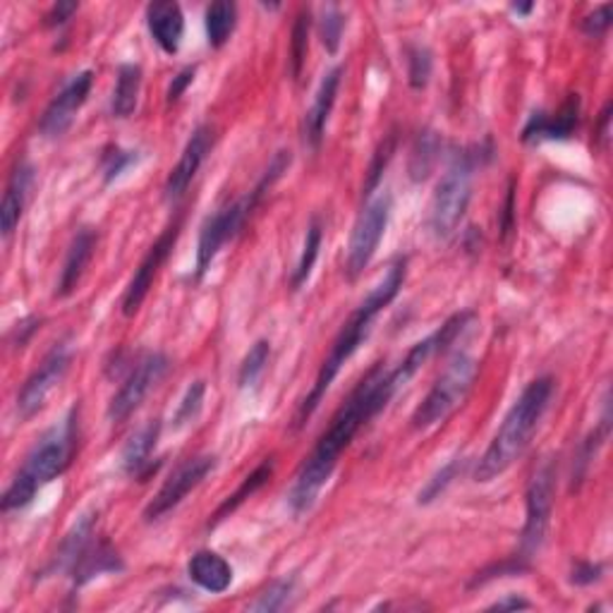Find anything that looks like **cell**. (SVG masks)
Instances as JSON below:
<instances>
[{"label": "cell", "mask_w": 613, "mask_h": 613, "mask_svg": "<svg viewBox=\"0 0 613 613\" xmlns=\"http://www.w3.org/2000/svg\"><path fill=\"white\" fill-rule=\"evenodd\" d=\"M405 381L400 377L398 369H386L384 365L374 367L365 379L357 384V389L350 393V398L335 412L329 429L321 434L315 450L299 468L291 494H287V504L293 512L303 516L319 498L323 484L331 480V474L341 460L343 450L353 444L357 432L372 422L379 412L386 410L393 396L403 389Z\"/></svg>", "instance_id": "6da1fadb"}, {"label": "cell", "mask_w": 613, "mask_h": 613, "mask_svg": "<svg viewBox=\"0 0 613 613\" xmlns=\"http://www.w3.org/2000/svg\"><path fill=\"white\" fill-rule=\"evenodd\" d=\"M405 276H408V261L405 259H396L393 264L389 267V271H386V276L372 287V291L367 293V297L362 299V303L357 305V309L343 323V329H341V333H338L329 357L323 359V365L319 369V377H317L315 386H311V391L307 393V398L303 400V405H299V410H297L295 429L305 427L307 420L315 415L319 403L323 400V396L329 393L331 384L335 381L338 372H341L345 362L357 353L359 345L367 341L374 319H377L381 311L389 307L393 299L398 297L400 287H403V283H405Z\"/></svg>", "instance_id": "7a4b0ae2"}, {"label": "cell", "mask_w": 613, "mask_h": 613, "mask_svg": "<svg viewBox=\"0 0 613 613\" xmlns=\"http://www.w3.org/2000/svg\"><path fill=\"white\" fill-rule=\"evenodd\" d=\"M552 377H540L524 386V391L508 410V415L504 417L490 448L484 450L478 468H474V480L492 482L516 465V460L528 450L537 427H540L544 412L549 403H552Z\"/></svg>", "instance_id": "3957f363"}, {"label": "cell", "mask_w": 613, "mask_h": 613, "mask_svg": "<svg viewBox=\"0 0 613 613\" xmlns=\"http://www.w3.org/2000/svg\"><path fill=\"white\" fill-rule=\"evenodd\" d=\"M78 429H80V410L72 408L66 420L48 429L39 441L34 444L30 456L24 458L15 480L3 494V510H22L27 508L34 496L46 484L58 480L70 468L74 448H78Z\"/></svg>", "instance_id": "277c9868"}, {"label": "cell", "mask_w": 613, "mask_h": 613, "mask_svg": "<svg viewBox=\"0 0 613 613\" xmlns=\"http://www.w3.org/2000/svg\"><path fill=\"white\" fill-rule=\"evenodd\" d=\"M293 156L291 152H279L273 156L271 166L267 168V173L261 175V180L257 182V187L249 194H245L237 202L219 209L214 216H209L202 225V233H199V245H197V279H202L204 273L214 264V259L219 257L221 247L233 240V237L240 233L243 225L247 223V219L252 216V211L257 209L259 199L264 197L267 190H271L273 182L283 178V173L291 168Z\"/></svg>", "instance_id": "5b68a950"}, {"label": "cell", "mask_w": 613, "mask_h": 613, "mask_svg": "<svg viewBox=\"0 0 613 613\" xmlns=\"http://www.w3.org/2000/svg\"><path fill=\"white\" fill-rule=\"evenodd\" d=\"M478 166V149H474V152L458 154L441 175L439 185H436L429 207V231L434 233V237H439V240H446V237L453 235L460 221L465 219Z\"/></svg>", "instance_id": "8992f818"}, {"label": "cell", "mask_w": 613, "mask_h": 613, "mask_svg": "<svg viewBox=\"0 0 613 613\" xmlns=\"http://www.w3.org/2000/svg\"><path fill=\"white\" fill-rule=\"evenodd\" d=\"M478 372H480L478 362L465 353H460L450 359L446 372L436 379L432 391L422 400L420 408L415 410V415H412V427L429 429L434 424L444 422L450 412L468 398L474 379H478Z\"/></svg>", "instance_id": "52a82bcc"}, {"label": "cell", "mask_w": 613, "mask_h": 613, "mask_svg": "<svg viewBox=\"0 0 613 613\" xmlns=\"http://www.w3.org/2000/svg\"><path fill=\"white\" fill-rule=\"evenodd\" d=\"M391 209H393V197L389 192L369 197L365 207H362L359 216L353 225V233H350V240H347L345 276L350 281H355L359 273L369 267L374 255H377L381 237H384L386 228H389Z\"/></svg>", "instance_id": "ba28073f"}, {"label": "cell", "mask_w": 613, "mask_h": 613, "mask_svg": "<svg viewBox=\"0 0 613 613\" xmlns=\"http://www.w3.org/2000/svg\"><path fill=\"white\" fill-rule=\"evenodd\" d=\"M554 482H556V472L552 462H544L530 480L528 518H524L520 554H518L522 563H528L537 552H540L546 540L549 522H552V510H554Z\"/></svg>", "instance_id": "9c48e42d"}, {"label": "cell", "mask_w": 613, "mask_h": 613, "mask_svg": "<svg viewBox=\"0 0 613 613\" xmlns=\"http://www.w3.org/2000/svg\"><path fill=\"white\" fill-rule=\"evenodd\" d=\"M170 362L164 353H149L144 355L137 367L130 372V377L118 389V393L110 398L108 403V420L110 422H125L132 412L144 403L149 391L166 377Z\"/></svg>", "instance_id": "30bf717a"}, {"label": "cell", "mask_w": 613, "mask_h": 613, "mask_svg": "<svg viewBox=\"0 0 613 613\" xmlns=\"http://www.w3.org/2000/svg\"><path fill=\"white\" fill-rule=\"evenodd\" d=\"M214 468H216L214 456H197L192 460H185L182 465L164 482L158 494L152 498V504L146 506L144 520L156 522L164 516H168L173 508H178L185 502L187 494L197 490V486L202 484L211 472H214Z\"/></svg>", "instance_id": "8fae6325"}, {"label": "cell", "mask_w": 613, "mask_h": 613, "mask_svg": "<svg viewBox=\"0 0 613 613\" xmlns=\"http://www.w3.org/2000/svg\"><path fill=\"white\" fill-rule=\"evenodd\" d=\"M70 345L68 343H58L51 353L44 357V362L39 365L32 377L24 381L22 391L17 393V415L20 420H30L39 412L46 403V398L54 393L56 386L66 379V374L70 369Z\"/></svg>", "instance_id": "7c38bea8"}, {"label": "cell", "mask_w": 613, "mask_h": 613, "mask_svg": "<svg viewBox=\"0 0 613 613\" xmlns=\"http://www.w3.org/2000/svg\"><path fill=\"white\" fill-rule=\"evenodd\" d=\"M180 228H182V219L178 216L164 233L158 235V240L152 245V249H149L146 257L142 259L140 269L134 271L132 281L128 283V287H125V295H122V303H120L125 317H134L137 311H140L149 291H152L158 269L164 267V261L170 257L175 243H178Z\"/></svg>", "instance_id": "4fadbf2b"}, {"label": "cell", "mask_w": 613, "mask_h": 613, "mask_svg": "<svg viewBox=\"0 0 613 613\" xmlns=\"http://www.w3.org/2000/svg\"><path fill=\"white\" fill-rule=\"evenodd\" d=\"M92 84H94V72L92 70H84L80 74H74V78L66 86H62L58 96L44 110V116L39 120V132L44 137L66 134L70 130L74 116H78V110L84 106L86 96H90Z\"/></svg>", "instance_id": "5bb4252c"}, {"label": "cell", "mask_w": 613, "mask_h": 613, "mask_svg": "<svg viewBox=\"0 0 613 613\" xmlns=\"http://www.w3.org/2000/svg\"><path fill=\"white\" fill-rule=\"evenodd\" d=\"M472 321H474L472 311H460V315L450 317L439 331H434L432 335L424 338V341L412 345V350L405 355V359L396 367L400 377H403V381L408 384L424 365H427L429 359L446 353V350L456 343V338L462 331H465Z\"/></svg>", "instance_id": "9a60e30c"}, {"label": "cell", "mask_w": 613, "mask_h": 613, "mask_svg": "<svg viewBox=\"0 0 613 613\" xmlns=\"http://www.w3.org/2000/svg\"><path fill=\"white\" fill-rule=\"evenodd\" d=\"M211 144H214V132H211L209 125H199L190 140H187L178 166L170 170L166 180L164 194L168 202H178V199L187 192V187L192 185L194 175L199 173V168H202L207 154L211 152Z\"/></svg>", "instance_id": "2e32d148"}, {"label": "cell", "mask_w": 613, "mask_h": 613, "mask_svg": "<svg viewBox=\"0 0 613 613\" xmlns=\"http://www.w3.org/2000/svg\"><path fill=\"white\" fill-rule=\"evenodd\" d=\"M580 125V96L570 94L566 104L558 113H534L530 122L524 125L522 140L524 142H544V140H568Z\"/></svg>", "instance_id": "e0dca14e"}, {"label": "cell", "mask_w": 613, "mask_h": 613, "mask_svg": "<svg viewBox=\"0 0 613 613\" xmlns=\"http://www.w3.org/2000/svg\"><path fill=\"white\" fill-rule=\"evenodd\" d=\"M343 72H345L343 68H333L323 74L319 92L315 96V104H311V108L305 116V144L309 149H315V152L321 146L323 132H327V125H329V118L335 106V96H338V90H341Z\"/></svg>", "instance_id": "ac0fdd59"}, {"label": "cell", "mask_w": 613, "mask_h": 613, "mask_svg": "<svg viewBox=\"0 0 613 613\" xmlns=\"http://www.w3.org/2000/svg\"><path fill=\"white\" fill-rule=\"evenodd\" d=\"M146 27L152 32L158 48L168 56L180 51L185 34V15L182 8L173 0H156L146 8Z\"/></svg>", "instance_id": "d6986e66"}, {"label": "cell", "mask_w": 613, "mask_h": 613, "mask_svg": "<svg viewBox=\"0 0 613 613\" xmlns=\"http://www.w3.org/2000/svg\"><path fill=\"white\" fill-rule=\"evenodd\" d=\"M96 240L98 235L94 228H80L78 235L72 237V245L66 255V261H62V271H60V279H58V297H68L74 293V287L80 285L82 276L86 267H90V261L94 257V249H96Z\"/></svg>", "instance_id": "ffe728a7"}, {"label": "cell", "mask_w": 613, "mask_h": 613, "mask_svg": "<svg viewBox=\"0 0 613 613\" xmlns=\"http://www.w3.org/2000/svg\"><path fill=\"white\" fill-rule=\"evenodd\" d=\"M98 516L92 512H84V516L72 524V530L66 534V540L58 546V554L54 558L51 566H48V573H68L72 575L78 563L82 561V556L86 554V549L92 546L94 540V528H96Z\"/></svg>", "instance_id": "44dd1931"}, {"label": "cell", "mask_w": 613, "mask_h": 613, "mask_svg": "<svg viewBox=\"0 0 613 613\" xmlns=\"http://www.w3.org/2000/svg\"><path fill=\"white\" fill-rule=\"evenodd\" d=\"M34 182V168L30 164H20L15 173L10 175L5 194H3V207H0V228H3V237H10L15 233L17 223L27 207V197Z\"/></svg>", "instance_id": "7402d4cb"}, {"label": "cell", "mask_w": 613, "mask_h": 613, "mask_svg": "<svg viewBox=\"0 0 613 613\" xmlns=\"http://www.w3.org/2000/svg\"><path fill=\"white\" fill-rule=\"evenodd\" d=\"M187 573L197 587L211 594H223L233 585L231 563L216 552H197L187 563Z\"/></svg>", "instance_id": "603a6c76"}, {"label": "cell", "mask_w": 613, "mask_h": 613, "mask_svg": "<svg viewBox=\"0 0 613 613\" xmlns=\"http://www.w3.org/2000/svg\"><path fill=\"white\" fill-rule=\"evenodd\" d=\"M158 434H161V422L154 420L140 432H134L130 436V441L125 444L120 462H122V470L128 472L130 478H146V474L152 472V468H149V458L154 453Z\"/></svg>", "instance_id": "cb8c5ba5"}, {"label": "cell", "mask_w": 613, "mask_h": 613, "mask_svg": "<svg viewBox=\"0 0 613 613\" xmlns=\"http://www.w3.org/2000/svg\"><path fill=\"white\" fill-rule=\"evenodd\" d=\"M122 570V561L118 556L116 549H113L108 542H98L86 549V554L82 556V561L78 563V568L70 575L74 587H84L86 582H92L94 578L104 573H118Z\"/></svg>", "instance_id": "d4e9b609"}, {"label": "cell", "mask_w": 613, "mask_h": 613, "mask_svg": "<svg viewBox=\"0 0 613 613\" xmlns=\"http://www.w3.org/2000/svg\"><path fill=\"white\" fill-rule=\"evenodd\" d=\"M140 90H142V68L140 66H120L118 68V82L116 90H113V102H110V113L116 118H130L137 102H140Z\"/></svg>", "instance_id": "484cf974"}, {"label": "cell", "mask_w": 613, "mask_h": 613, "mask_svg": "<svg viewBox=\"0 0 613 613\" xmlns=\"http://www.w3.org/2000/svg\"><path fill=\"white\" fill-rule=\"evenodd\" d=\"M207 39L211 48H223L235 32L237 5L228 0H219L207 8Z\"/></svg>", "instance_id": "4316f807"}, {"label": "cell", "mask_w": 613, "mask_h": 613, "mask_svg": "<svg viewBox=\"0 0 613 613\" xmlns=\"http://www.w3.org/2000/svg\"><path fill=\"white\" fill-rule=\"evenodd\" d=\"M271 474H273V460H264L252 474H249V478H245V482L240 484V490H237L233 496H228V502H223V506L216 510L214 520H211V528H216V524H219L221 520H225V518L231 516L233 510L240 508L249 496L257 494V492L261 490V486H264V484L269 482Z\"/></svg>", "instance_id": "83f0119b"}, {"label": "cell", "mask_w": 613, "mask_h": 613, "mask_svg": "<svg viewBox=\"0 0 613 613\" xmlns=\"http://www.w3.org/2000/svg\"><path fill=\"white\" fill-rule=\"evenodd\" d=\"M439 152H441L439 137L434 132H422L410 154V178L415 182L427 180L436 166V161H439Z\"/></svg>", "instance_id": "f1b7e54d"}, {"label": "cell", "mask_w": 613, "mask_h": 613, "mask_svg": "<svg viewBox=\"0 0 613 613\" xmlns=\"http://www.w3.org/2000/svg\"><path fill=\"white\" fill-rule=\"evenodd\" d=\"M321 237H323V225L321 221L315 216L307 225V235H305V247H303V255H299L297 267L293 271V279L291 285L293 291H299L309 276H311V269L317 264V257H319V249H321Z\"/></svg>", "instance_id": "f546056e"}, {"label": "cell", "mask_w": 613, "mask_h": 613, "mask_svg": "<svg viewBox=\"0 0 613 613\" xmlns=\"http://www.w3.org/2000/svg\"><path fill=\"white\" fill-rule=\"evenodd\" d=\"M269 357H271V343L261 338V341L249 347V353L245 355L240 372H237V386H240V389H252L261 374H264Z\"/></svg>", "instance_id": "4dcf8cb0"}, {"label": "cell", "mask_w": 613, "mask_h": 613, "mask_svg": "<svg viewBox=\"0 0 613 613\" xmlns=\"http://www.w3.org/2000/svg\"><path fill=\"white\" fill-rule=\"evenodd\" d=\"M465 458H453V460H448L446 465L434 474V478L427 482V486H424V490L420 492V496H417V504L420 506H429V504H434L436 498H439L450 484L456 482V478L458 474L462 472V468H465Z\"/></svg>", "instance_id": "1f68e13d"}, {"label": "cell", "mask_w": 613, "mask_h": 613, "mask_svg": "<svg viewBox=\"0 0 613 613\" xmlns=\"http://www.w3.org/2000/svg\"><path fill=\"white\" fill-rule=\"evenodd\" d=\"M309 10H303L297 15V22L293 27V42H291V74L293 80H297L303 74L305 58L309 51Z\"/></svg>", "instance_id": "d6a6232c"}, {"label": "cell", "mask_w": 613, "mask_h": 613, "mask_svg": "<svg viewBox=\"0 0 613 613\" xmlns=\"http://www.w3.org/2000/svg\"><path fill=\"white\" fill-rule=\"evenodd\" d=\"M343 30H345V15L341 12V8L329 5L319 20V39L331 56H335L338 48H341Z\"/></svg>", "instance_id": "836d02e7"}, {"label": "cell", "mask_w": 613, "mask_h": 613, "mask_svg": "<svg viewBox=\"0 0 613 613\" xmlns=\"http://www.w3.org/2000/svg\"><path fill=\"white\" fill-rule=\"evenodd\" d=\"M204 393H207L204 381H194L190 389L185 391V398L180 400V405H178V410H175V417H173L175 429H182L185 424H190L199 417V412H202V403H204Z\"/></svg>", "instance_id": "e575fe53"}, {"label": "cell", "mask_w": 613, "mask_h": 613, "mask_svg": "<svg viewBox=\"0 0 613 613\" xmlns=\"http://www.w3.org/2000/svg\"><path fill=\"white\" fill-rule=\"evenodd\" d=\"M432 54L424 46H408V80L412 90H424L432 78Z\"/></svg>", "instance_id": "d590c367"}, {"label": "cell", "mask_w": 613, "mask_h": 613, "mask_svg": "<svg viewBox=\"0 0 613 613\" xmlns=\"http://www.w3.org/2000/svg\"><path fill=\"white\" fill-rule=\"evenodd\" d=\"M293 580H276L269 585V590H264L259 594L257 602L249 606L252 611H261V613H269V611H281L291 602V594H293Z\"/></svg>", "instance_id": "8d00e7d4"}, {"label": "cell", "mask_w": 613, "mask_h": 613, "mask_svg": "<svg viewBox=\"0 0 613 613\" xmlns=\"http://www.w3.org/2000/svg\"><path fill=\"white\" fill-rule=\"evenodd\" d=\"M137 164V152H128V149H110L104 156V180L113 182L118 180L120 175L128 170L130 166Z\"/></svg>", "instance_id": "74e56055"}, {"label": "cell", "mask_w": 613, "mask_h": 613, "mask_svg": "<svg viewBox=\"0 0 613 613\" xmlns=\"http://www.w3.org/2000/svg\"><path fill=\"white\" fill-rule=\"evenodd\" d=\"M611 20H613L611 5L597 8L594 12H590V15H587V17L582 20V32H585L587 36H602V34L609 32Z\"/></svg>", "instance_id": "f35d334b"}, {"label": "cell", "mask_w": 613, "mask_h": 613, "mask_svg": "<svg viewBox=\"0 0 613 613\" xmlns=\"http://www.w3.org/2000/svg\"><path fill=\"white\" fill-rule=\"evenodd\" d=\"M602 573H604L602 563H587V561H580L578 566H575L573 573H570V582H573V585H578V587L594 585V582L602 580Z\"/></svg>", "instance_id": "ab89813d"}, {"label": "cell", "mask_w": 613, "mask_h": 613, "mask_svg": "<svg viewBox=\"0 0 613 613\" xmlns=\"http://www.w3.org/2000/svg\"><path fill=\"white\" fill-rule=\"evenodd\" d=\"M194 74H197V68H185V70H180L178 74H175L170 86H168V94H166V102L168 104L178 102V98L185 94L187 86L194 82Z\"/></svg>", "instance_id": "60d3db41"}, {"label": "cell", "mask_w": 613, "mask_h": 613, "mask_svg": "<svg viewBox=\"0 0 613 613\" xmlns=\"http://www.w3.org/2000/svg\"><path fill=\"white\" fill-rule=\"evenodd\" d=\"M78 10H80L78 3H56L51 8V12L46 15L44 24H46V27H62V24H66Z\"/></svg>", "instance_id": "b9f144b4"}, {"label": "cell", "mask_w": 613, "mask_h": 613, "mask_svg": "<svg viewBox=\"0 0 613 613\" xmlns=\"http://www.w3.org/2000/svg\"><path fill=\"white\" fill-rule=\"evenodd\" d=\"M532 604L528 602V599H522L518 594H508L506 599H502V602H496L492 604L490 609L492 611H518V609H530Z\"/></svg>", "instance_id": "7bdbcfd3"}, {"label": "cell", "mask_w": 613, "mask_h": 613, "mask_svg": "<svg viewBox=\"0 0 613 613\" xmlns=\"http://www.w3.org/2000/svg\"><path fill=\"white\" fill-rule=\"evenodd\" d=\"M609 125H611V104L604 106V110H602V125H599V140H602V142L609 140Z\"/></svg>", "instance_id": "ee69618b"}, {"label": "cell", "mask_w": 613, "mask_h": 613, "mask_svg": "<svg viewBox=\"0 0 613 613\" xmlns=\"http://www.w3.org/2000/svg\"><path fill=\"white\" fill-rule=\"evenodd\" d=\"M512 10H516L518 15H530V12L534 10V3H516L512 5Z\"/></svg>", "instance_id": "f6af8a7d"}]
</instances>
